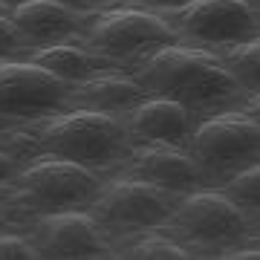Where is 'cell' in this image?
Segmentation results:
<instances>
[{"instance_id":"obj_1","label":"cell","mask_w":260,"mask_h":260,"mask_svg":"<svg viewBox=\"0 0 260 260\" xmlns=\"http://www.w3.org/2000/svg\"><path fill=\"white\" fill-rule=\"evenodd\" d=\"M23 156L32 153H52V156L78 162L99 174H116L130 150V136L119 116L93 113L81 107H61L44 113L20 127L6 130Z\"/></svg>"},{"instance_id":"obj_2","label":"cell","mask_w":260,"mask_h":260,"mask_svg":"<svg viewBox=\"0 0 260 260\" xmlns=\"http://www.w3.org/2000/svg\"><path fill=\"white\" fill-rule=\"evenodd\" d=\"M130 73L148 90V95L182 104L194 119L234 107L246 95L214 49L185 47V41L153 49L130 67Z\"/></svg>"},{"instance_id":"obj_3","label":"cell","mask_w":260,"mask_h":260,"mask_svg":"<svg viewBox=\"0 0 260 260\" xmlns=\"http://www.w3.org/2000/svg\"><path fill=\"white\" fill-rule=\"evenodd\" d=\"M104 174L78 162L32 153L20 162L15 177L0 188V203L9 211L12 223H26L38 214L87 208L104 185Z\"/></svg>"},{"instance_id":"obj_4","label":"cell","mask_w":260,"mask_h":260,"mask_svg":"<svg viewBox=\"0 0 260 260\" xmlns=\"http://www.w3.org/2000/svg\"><path fill=\"white\" fill-rule=\"evenodd\" d=\"M179 41L182 38L171 29V23L159 12H150L145 6H121V3L93 12L84 32L75 38L78 47L110 58L121 67H133L153 49L171 47Z\"/></svg>"},{"instance_id":"obj_5","label":"cell","mask_w":260,"mask_h":260,"mask_svg":"<svg viewBox=\"0 0 260 260\" xmlns=\"http://www.w3.org/2000/svg\"><path fill=\"white\" fill-rule=\"evenodd\" d=\"M159 232L185 246L191 257L194 251H225L240 243H251L249 217L217 188H197L182 194Z\"/></svg>"},{"instance_id":"obj_6","label":"cell","mask_w":260,"mask_h":260,"mask_svg":"<svg viewBox=\"0 0 260 260\" xmlns=\"http://www.w3.org/2000/svg\"><path fill=\"white\" fill-rule=\"evenodd\" d=\"M188 153L203 168L208 182H223L234 171L257 162L260 156V121L240 104L205 113L194 121Z\"/></svg>"},{"instance_id":"obj_7","label":"cell","mask_w":260,"mask_h":260,"mask_svg":"<svg viewBox=\"0 0 260 260\" xmlns=\"http://www.w3.org/2000/svg\"><path fill=\"white\" fill-rule=\"evenodd\" d=\"M182 194L145 182L139 177L113 174L102 191L87 205V211L110 232H153L165 223Z\"/></svg>"},{"instance_id":"obj_8","label":"cell","mask_w":260,"mask_h":260,"mask_svg":"<svg viewBox=\"0 0 260 260\" xmlns=\"http://www.w3.org/2000/svg\"><path fill=\"white\" fill-rule=\"evenodd\" d=\"M162 18L182 41L200 44L205 49L260 38L257 9L243 0H191L179 9L162 12Z\"/></svg>"},{"instance_id":"obj_9","label":"cell","mask_w":260,"mask_h":260,"mask_svg":"<svg viewBox=\"0 0 260 260\" xmlns=\"http://www.w3.org/2000/svg\"><path fill=\"white\" fill-rule=\"evenodd\" d=\"M26 237L41 257L84 260L113 254L110 234L87 208L49 211L26 220Z\"/></svg>"},{"instance_id":"obj_10","label":"cell","mask_w":260,"mask_h":260,"mask_svg":"<svg viewBox=\"0 0 260 260\" xmlns=\"http://www.w3.org/2000/svg\"><path fill=\"white\" fill-rule=\"evenodd\" d=\"M73 84L32 64L29 58H0V116L12 124L61 110Z\"/></svg>"},{"instance_id":"obj_11","label":"cell","mask_w":260,"mask_h":260,"mask_svg":"<svg viewBox=\"0 0 260 260\" xmlns=\"http://www.w3.org/2000/svg\"><path fill=\"white\" fill-rule=\"evenodd\" d=\"M116 174L139 177L174 194H188L208 185L203 168L197 165L188 148H174L162 142H133L124 162L116 168Z\"/></svg>"},{"instance_id":"obj_12","label":"cell","mask_w":260,"mask_h":260,"mask_svg":"<svg viewBox=\"0 0 260 260\" xmlns=\"http://www.w3.org/2000/svg\"><path fill=\"white\" fill-rule=\"evenodd\" d=\"M194 121L197 119L182 104L159 99V95H148L145 102H139L130 113L121 116L130 142H162L174 148H188Z\"/></svg>"},{"instance_id":"obj_13","label":"cell","mask_w":260,"mask_h":260,"mask_svg":"<svg viewBox=\"0 0 260 260\" xmlns=\"http://www.w3.org/2000/svg\"><path fill=\"white\" fill-rule=\"evenodd\" d=\"M145 99H148V90L136 81L130 67H124V70H110V73L93 75L81 84H73L64 107H81V110L107 113V116L121 119Z\"/></svg>"},{"instance_id":"obj_14","label":"cell","mask_w":260,"mask_h":260,"mask_svg":"<svg viewBox=\"0 0 260 260\" xmlns=\"http://www.w3.org/2000/svg\"><path fill=\"white\" fill-rule=\"evenodd\" d=\"M9 20L26 38L29 47H47V44L75 41L84 32L90 15L67 9L55 0H23L20 6L12 9Z\"/></svg>"},{"instance_id":"obj_15","label":"cell","mask_w":260,"mask_h":260,"mask_svg":"<svg viewBox=\"0 0 260 260\" xmlns=\"http://www.w3.org/2000/svg\"><path fill=\"white\" fill-rule=\"evenodd\" d=\"M23 58H29L32 64L49 70L52 75L64 78L67 84H81L93 75L110 73V70H124L121 64L102 58L90 52V49L78 47L75 41H64V44H47V47H29L23 52Z\"/></svg>"},{"instance_id":"obj_16","label":"cell","mask_w":260,"mask_h":260,"mask_svg":"<svg viewBox=\"0 0 260 260\" xmlns=\"http://www.w3.org/2000/svg\"><path fill=\"white\" fill-rule=\"evenodd\" d=\"M214 52H217L223 67L232 73V78L246 93H257L260 90V38L229 44V47H220Z\"/></svg>"},{"instance_id":"obj_17","label":"cell","mask_w":260,"mask_h":260,"mask_svg":"<svg viewBox=\"0 0 260 260\" xmlns=\"http://www.w3.org/2000/svg\"><path fill=\"white\" fill-rule=\"evenodd\" d=\"M116 257H127V260H185L191 257V251L185 246H179L174 237L168 234H150V237H133L130 243L113 249Z\"/></svg>"},{"instance_id":"obj_18","label":"cell","mask_w":260,"mask_h":260,"mask_svg":"<svg viewBox=\"0 0 260 260\" xmlns=\"http://www.w3.org/2000/svg\"><path fill=\"white\" fill-rule=\"evenodd\" d=\"M217 191L229 197L246 217L251 211L257 214V205H260V168H257V162H251V165L234 171L232 177H225L217 185Z\"/></svg>"},{"instance_id":"obj_19","label":"cell","mask_w":260,"mask_h":260,"mask_svg":"<svg viewBox=\"0 0 260 260\" xmlns=\"http://www.w3.org/2000/svg\"><path fill=\"white\" fill-rule=\"evenodd\" d=\"M38 249L29 243L26 234H3L0 232V260H38Z\"/></svg>"},{"instance_id":"obj_20","label":"cell","mask_w":260,"mask_h":260,"mask_svg":"<svg viewBox=\"0 0 260 260\" xmlns=\"http://www.w3.org/2000/svg\"><path fill=\"white\" fill-rule=\"evenodd\" d=\"M29 49L26 38L18 32V26L12 23L6 15H0V58H15V55H23Z\"/></svg>"},{"instance_id":"obj_21","label":"cell","mask_w":260,"mask_h":260,"mask_svg":"<svg viewBox=\"0 0 260 260\" xmlns=\"http://www.w3.org/2000/svg\"><path fill=\"white\" fill-rule=\"evenodd\" d=\"M23 153L18 150V145L6 136V145H0V188L6 185L12 177H15V171L20 168V162H23Z\"/></svg>"},{"instance_id":"obj_22","label":"cell","mask_w":260,"mask_h":260,"mask_svg":"<svg viewBox=\"0 0 260 260\" xmlns=\"http://www.w3.org/2000/svg\"><path fill=\"white\" fill-rule=\"evenodd\" d=\"M55 3H61L73 12H81V15H93V12H102L110 6V0H55Z\"/></svg>"},{"instance_id":"obj_23","label":"cell","mask_w":260,"mask_h":260,"mask_svg":"<svg viewBox=\"0 0 260 260\" xmlns=\"http://www.w3.org/2000/svg\"><path fill=\"white\" fill-rule=\"evenodd\" d=\"M185 3H191V0H142L139 6H145V9L150 12H171V9H179V6H185Z\"/></svg>"},{"instance_id":"obj_24","label":"cell","mask_w":260,"mask_h":260,"mask_svg":"<svg viewBox=\"0 0 260 260\" xmlns=\"http://www.w3.org/2000/svg\"><path fill=\"white\" fill-rule=\"evenodd\" d=\"M20 3H23V0H0V15H6V18H9L12 9H15V6H20Z\"/></svg>"},{"instance_id":"obj_25","label":"cell","mask_w":260,"mask_h":260,"mask_svg":"<svg viewBox=\"0 0 260 260\" xmlns=\"http://www.w3.org/2000/svg\"><path fill=\"white\" fill-rule=\"evenodd\" d=\"M9 223H12V217H9V211L3 208V203H0V229H3V225H9Z\"/></svg>"},{"instance_id":"obj_26","label":"cell","mask_w":260,"mask_h":260,"mask_svg":"<svg viewBox=\"0 0 260 260\" xmlns=\"http://www.w3.org/2000/svg\"><path fill=\"white\" fill-rule=\"evenodd\" d=\"M9 127H15V124H12V121H6L3 116H0V136H6V130H9Z\"/></svg>"},{"instance_id":"obj_27","label":"cell","mask_w":260,"mask_h":260,"mask_svg":"<svg viewBox=\"0 0 260 260\" xmlns=\"http://www.w3.org/2000/svg\"><path fill=\"white\" fill-rule=\"evenodd\" d=\"M133 3H142V0H124L121 6H133ZM110 6H113V0H110Z\"/></svg>"},{"instance_id":"obj_28","label":"cell","mask_w":260,"mask_h":260,"mask_svg":"<svg viewBox=\"0 0 260 260\" xmlns=\"http://www.w3.org/2000/svg\"><path fill=\"white\" fill-rule=\"evenodd\" d=\"M243 3H249L251 9H257V3H260V0H243Z\"/></svg>"}]
</instances>
